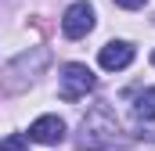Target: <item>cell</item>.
Listing matches in <instances>:
<instances>
[{
    "label": "cell",
    "instance_id": "cell-1",
    "mask_svg": "<svg viewBox=\"0 0 155 151\" xmlns=\"http://www.w3.org/2000/svg\"><path fill=\"white\" fill-rule=\"evenodd\" d=\"M79 151H126V137H119V122L108 104H94L79 122Z\"/></svg>",
    "mask_w": 155,
    "mask_h": 151
},
{
    "label": "cell",
    "instance_id": "cell-2",
    "mask_svg": "<svg viewBox=\"0 0 155 151\" xmlns=\"http://www.w3.org/2000/svg\"><path fill=\"white\" fill-rule=\"evenodd\" d=\"M94 86H97V79H94V72H90L87 65L72 61V65L61 69V79H58V94H61V101H79V97H87Z\"/></svg>",
    "mask_w": 155,
    "mask_h": 151
},
{
    "label": "cell",
    "instance_id": "cell-3",
    "mask_svg": "<svg viewBox=\"0 0 155 151\" xmlns=\"http://www.w3.org/2000/svg\"><path fill=\"white\" fill-rule=\"evenodd\" d=\"M90 29H94V7H90L87 0L69 4L65 14H61V33H65L69 40H83Z\"/></svg>",
    "mask_w": 155,
    "mask_h": 151
},
{
    "label": "cell",
    "instance_id": "cell-4",
    "mask_svg": "<svg viewBox=\"0 0 155 151\" xmlns=\"http://www.w3.org/2000/svg\"><path fill=\"white\" fill-rule=\"evenodd\" d=\"M29 140H36V144H61L65 140V122L58 119V115H40L36 122L29 126Z\"/></svg>",
    "mask_w": 155,
    "mask_h": 151
},
{
    "label": "cell",
    "instance_id": "cell-5",
    "mask_svg": "<svg viewBox=\"0 0 155 151\" xmlns=\"http://www.w3.org/2000/svg\"><path fill=\"white\" fill-rule=\"evenodd\" d=\"M97 61H101V69H108V72L126 69V65L134 61V43H126V40H112V43H105L101 54H97Z\"/></svg>",
    "mask_w": 155,
    "mask_h": 151
},
{
    "label": "cell",
    "instance_id": "cell-6",
    "mask_svg": "<svg viewBox=\"0 0 155 151\" xmlns=\"http://www.w3.org/2000/svg\"><path fill=\"white\" fill-rule=\"evenodd\" d=\"M134 115L137 119H155V86L152 90H144V94H137V101H134Z\"/></svg>",
    "mask_w": 155,
    "mask_h": 151
},
{
    "label": "cell",
    "instance_id": "cell-7",
    "mask_svg": "<svg viewBox=\"0 0 155 151\" xmlns=\"http://www.w3.org/2000/svg\"><path fill=\"white\" fill-rule=\"evenodd\" d=\"M29 148V140L22 137V133H7L4 140H0V151H25Z\"/></svg>",
    "mask_w": 155,
    "mask_h": 151
},
{
    "label": "cell",
    "instance_id": "cell-8",
    "mask_svg": "<svg viewBox=\"0 0 155 151\" xmlns=\"http://www.w3.org/2000/svg\"><path fill=\"white\" fill-rule=\"evenodd\" d=\"M112 4H119V7H126V11H137V7H144L148 0H112Z\"/></svg>",
    "mask_w": 155,
    "mask_h": 151
},
{
    "label": "cell",
    "instance_id": "cell-9",
    "mask_svg": "<svg viewBox=\"0 0 155 151\" xmlns=\"http://www.w3.org/2000/svg\"><path fill=\"white\" fill-rule=\"evenodd\" d=\"M152 65H155V54H152Z\"/></svg>",
    "mask_w": 155,
    "mask_h": 151
}]
</instances>
